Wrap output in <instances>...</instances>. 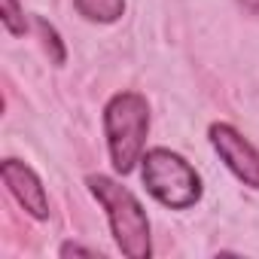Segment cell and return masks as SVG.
<instances>
[{
    "label": "cell",
    "instance_id": "8",
    "mask_svg": "<svg viewBox=\"0 0 259 259\" xmlns=\"http://www.w3.org/2000/svg\"><path fill=\"white\" fill-rule=\"evenodd\" d=\"M4 25H7V31L16 34V37L25 34V16H22V10H19V0H4Z\"/></svg>",
    "mask_w": 259,
    "mask_h": 259
},
{
    "label": "cell",
    "instance_id": "4",
    "mask_svg": "<svg viewBox=\"0 0 259 259\" xmlns=\"http://www.w3.org/2000/svg\"><path fill=\"white\" fill-rule=\"evenodd\" d=\"M210 144L241 183L259 189V153L253 150V144H247L232 125H223V122L210 125Z\"/></svg>",
    "mask_w": 259,
    "mask_h": 259
},
{
    "label": "cell",
    "instance_id": "5",
    "mask_svg": "<svg viewBox=\"0 0 259 259\" xmlns=\"http://www.w3.org/2000/svg\"><path fill=\"white\" fill-rule=\"evenodd\" d=\"M0 171H4V183L10 186V192L16 195V201H19L31 217H37V220L49 217L46 189H43V183L37 180V174H34L31 168H25V165L16 162V159H7Z\"/></svg>",
    "mask_w": 259,
    "mask_h": 259
},
{
    "label": "cell",
    "instance_id": "10",
    "mask_svg": "<svg viewBox=\"0 0 259 259\" xmlns=\"http://www.w3.org/2000/svg\"><path fill=\"white\" fill-rule=\"evenodd\" d=\"M241 7H244L247 13H253V16H259V0H241Z\"/></svg>",
    "mask_w": 259,
    "mask_h": 259
},
{
    "label": "cell",
    "instance_id": "6",
    "mask_svg": "<svg viewBox=\"0 0 259 259\" xmlns=\"http://www.w3.org/2000/svg\"><path fill=\"white\" fill-rule=\"evenodd\" d=\"M76 10L92 22H116L125 10V0H76Z\"/></svg>",
    "mask_w": 259,
    "mask_h": 259
},
{
    "label": "cell",
    "instance_id": "7",
    "mask_svg": "<svg viewBox=\"0 0 259 259\" xmlns=\"http://www.w3.org/2000/svg\"><path fill=\"white\" fill-rule=\"evenodd\" d=\"M37 28H40V37H43L46 52L52 55V64H64V46H61V40H58L55 28H52V25H46L43 19H37Z\"/></svg>",
    "mask_w": 259,
    "mask_h": 259
},
{
    "label": "cell",
    "instance_id": "9",
    "mask_svg": "<svg viewBox=\"0 0 259 259\" xmlns=\"http://www.w3.org/2000/svg\"><path fill=\"white\" fill-rule=\"evenodd\" d=\"M70 253H79V256H95V250H85L79 244H64L61 247V256H70Z\"/></svg>",
    "mask_w": 259,
    "mask_h": 259
},
{
    "label": "cell",
    "instance_id": "3",
    "mask_svg": "<svg viewBox=\"0 0 259 259\" xmlns=\"http://www.w3.org/2000/svg\"><path fill=\"white\" fill-rule=\"evenodd\" d=\"M144 186L165 207H192L201 198V180L195 168L171 150H150L144 156Z\"/></svg>",
    "mask_w": 259,
    "mask_h": 259
},
{
    "label": "cell",
    "instance_id": "2",
    "mask_svg": "<svg viewBox=\"0 0 259 259\" xmlns=\"http://www.w3.org/2000/svg\"><path fill=\"white\" fill-rule=\"evenodd\" d=\"M104 128H107V144H110V159L116 171L128 174L135 162L144 153L147 128H150V110L147 101L135 92L116 95L107 110H104Z\"/></svg>",
    "mask_w": 259,
    "mask_h": 259
},
{
    "label": "cell",
    "instance_id": "1",
    "mask_svg": "<svg viewBox=\"0 0 259 259\" xmlns=\"http://www.w3.org/2000/svg\"><path fill=\"white\" fill-rule=\"evenodd\" d=\"M89 186L107 210V220H110L119 250L132 259H147L150 256V223H147L141 201L125 186H119L116 180L101 177V174L89 177Z\"/></svg>",
    "mask_w": 259,
    "mask_h": 259
}]
</instances>
